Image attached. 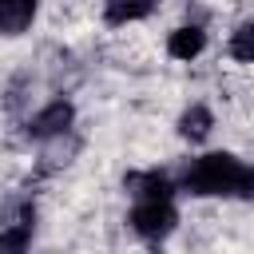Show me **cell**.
<instances>
[{"instance_id": "obj_1", "label": "cell", "mask_w": 254, "mask_h": 254, "mask_svg": "<svg viewBox=\"0 0 254 254\" xmlns=\"http://www.w3.org/2000/svg\"><path fill=\"white\" fill-rule=\"evenodd\" d=\"M179 190L190 198H238L254 202V163L234 151H202L179 171Z\"/></svg>"}, {"instance_id": "obj_9", "label": "cell", "mask_w": 254, "mask_h": 254, "mask_svg": "<svg viewBox=\"0 0 254 254\" xmlns=\"http://www.w3.org/2000/svg\"><path fill=\"white\" fill-rule=\"evenodd\" d=\"M159 12V0H103V24L107 28H127V24H143Z\"/></svg>"}, {"instance_id": "obj_3", "label": "cell", "mask_w": 254, "mask_h": 254, "mask_svg": "<svg viewBox=\"0 0 254 254\" xmlns=\"http://www.w3.org/2000/svg\"><path fill=\"white\" fill-rule=\"evenodd\" d=\"M75 119H79L75 103H71L67 95H56V99L40 103L36 111H28V119H24V139L36 143V147H40V143H52V139L75 131Z\"/></svg>"}, {"instance_id": "obj_10", "label": "cell", "mask_w": 254, "mask_h": 254, "mask_svg": "<svg viewBox=\"0 0 254 254\" xmlns=\"http://www.w3.org/2000/svg\"><path fill=\"white\" fill-rule=\"evenodd\" d=\"M79 135L75 131H67V135H60V139H52V143H40V167H48V171H56V167H67L75 155H79Z\"/></svg>"}, {"instance_id": "obj_2", "label": "cell", "mask_w": 254, "mask_h": 254, "mask_svg": "<svg viewBox=\"0 0 254 254\" xmlns=\"http://www.w3.org/2000/svg\"><path fill=\"white\" fill-rule=\"evenodd\" d=\"M127 230L139 242H147V246L167 242L179 230V206H175V198H131V206H127Z\"/></svg>"}, {"instance_id": "obj_6", "label": "cell", "mask_w": 254, "mask_h": 254, "mask_svg": "<svg viewBox=\"0 0 254 254\" xmlns=\"http://www.w3.org/2000/svg\"><path fill=\"white\" fill-rule=\"evenodd\" d=\"M206 44H210V36H206V28L198 20H187V24L167 32V56L179 60V64H194L206 52Z\"/></svg>"}, {"instance_id": "obj_5", "label": "cell", "mask_w": 254, "mask_h": 254, "mask_svg": "<svg viewBox=\"0 0 254 254\" xmlns=\"http://www.w3.org/2000/svg\"><path fill=\"white\" fill-rule=\"evenodd\" d=\"M123 190L131 198H175L183 194L179 190V179L171 171H159V167H147V171H127L123 175Z\"/></svg>"}, {"instance_id": "obj_8", "label": "cell", "mask_w": 254, "mask_h": 254, "mask_svg": "<svg viewBox=\"0 0 254 254\" xmlns=\"http://www.w3.org/2000/svg\"><path fill=\"white\" fill-rule=\"evenodd\" d=\"M40 20V0H0V32L8 40H20Z\"/></svg>"}, {"instance_id": "obj_4", "label": "cell", "mask_w": 254, "mask_h": 254, "mask_svg": "<svg viewBox=\"0 0 254 254\" xmlns=\"http://www.w3.org/2000/svg\"><path fill=\"white\" fill-rule=\"evenodd\" d=\"M36 222H40V210H36V202H32L28 194H24V198H8V202H4V218H0V250H4V254H24V250H32Z\"/></svg>"}, {"instance_id": "obj_7", "label": "cell", "mask_w": 254, "mask_h": 254, "mask_svg": "<svg viewBox=\"0 0 254 254\" xmlns=\"http://www.w3.org/2000/svg\"><path fill=\"white\" fill-rule=\"evenodd\" d=\"M175 135L183 143H190V147H202L214 135V111H210V103H202V99L187 103L179 111V119H175Z\"/></svg>"}, {"instance_id": "obj_11", "label": "cell", "mask_w": 254, "mask_h": 254, "mask_svg": "<svg viewBox=\"0 0 254 254\" xmlns=\"http://www.w3.org/2000/svg\"><path fill=\"white\" fill-rule=\"evenodd\" d=\"M226 56L234 64H254V20H242L234 24L230 40H226Z\"/></svg>"}]
</instances>
